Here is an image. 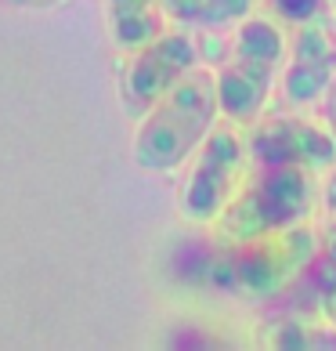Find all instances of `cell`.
Instances as JSON below:
<instances>
[{"label":"cell","instance_id":"cell-1","mask_svg":"<svg viewBox=\"0 0 336 351\" xmlns=\"http://www.w3.org/2000/svg\"><path fill=\"white\" fill-rule=\"evenodd\" d=\"M289 29L275 15L253 11L239 25H231L228 44L221 47V58L214 62V84H217V109L221 120L246 127L271 109L279 90V73L286 58Z\"/></svg>","mask_w":336,"mask_h":351},{"label":"cell","instance_id":"cell-2","mask_svg":"<svg viewBox=\"0 0 336 351\" xmlns=\"http://www.w3.org/2000/svg\"><path fill=\"white\" fill-rule=\"evenodd\" d=\"M221 120L217 84L210 66L188 69L145 116H138L134 131V163L148 174H170L192 160L203 138Z\"/></svg>","mask_w":336,"mask_h":351},{"label":"cell","instance_id":"cell-3","mask_svg":"<svg viewBox=\"0 0 336 351\" xmlns=\"http://www.w3.org/2000/svg\"><path fill=\"white\" fill-rule=\"evenodd\" d=\"M318 210V174L300 167H250L246 181L228 199L221 217L214 221L217 239L246 243L271 232L315 221Z\"/></svg>","mask_w":336,"mask_h":351},{"label":"cell","instance_id":"cell-4","mask_svg":"<svg viewBox=\"0 0 336 351\" xmlns=\"http://www.w3.org/2000/svg\"><path fill=\"white\" fill-rule=\"evenodd\" d=\"M322 254L315 221L293 225L286 232H271L261 239L228 243L217 265V279L242 301H279Z\"/></svg>","mask_w":336,"mask_h":351},{"label":"cell","instance_id":"cell-5","mask_svg":"<svg viewBox=\"0 0 336 351\" xmlns=\"http://www.w3.org/2000/svg\"><path fill=\"white\" fill-rule=\"evenodd\" d=\"M250 174V152L242 127L217 120L214 131L203 138V145L192 152L188 174L177 192V214L192 225H214L228 199Z\"/></svg>","mask_w":336,"mask_h":351},{"label":"cell","instance_id":"cell-6","mask_svg":"<svg viewBox=\"0 0 336 351\" xmlns=\"http://www.w3.org/2000/svg\"><path fill=\"white\" fill-rule=\"evenodd\" d=\"M242 134L250 167H300L322 178L336 163V141L326 123L300 109H268Z\"/></svg>","mask_w":336,"mask_h":351},{"label":"cell","instance_id":"cell-7","mask_svg":"<svg viewBox=\"0 0 336 351\" xmlns=\"http://www.w3.org/2000/svg\"><path fill=\"white\" fill-rule=\"evenodd\" d=\"M203 62L199 55V44L196 36L181 25H166V29L148 40L145 47H138L127 55L123 62V73H120V101H123V112L138 120L145 116L156 101L170 90L181 76L188 69H196Z\"/></svg>","mask_w":336,"mask_h":351},{"label":"cell","instance_id":"cell-8","mask_svg":"<svg viewBox=\"0 0 336 351\" xmlns=\"http://www.w3.org/2000/svg\"><path fill=\"white\" fill-rule=\"evenodd\" d=\"M336 80V19H318L289 29L286 58L279 73V101L311 112Z\"/></svg>","mask_w":336,"mask_h":351},{"label":"cell","instance_id":"cell-9","mask_svg":"<svg viewBox=\"0 0 336 351\" xmlns=\"http://www.w3.org/2000/svg\"><path fill=\"white\" fill-rule=\"evenodd\" d=\"M257 344L261 348H282V351H322V348H336V330L322 315L282 308L279 315L261 322Z\"/></svg>","mask_w":336,"mask_h":351},{"label":"cell","instance_id":"cell-10","mask_svg":"<svg viewBox=\"0 0 336 351\" xmlns=\"http://www.w3.org/2000/svg\"><path fill=\"white\" fill-rule=\"evenodd\" d=\"M170 25L188 33H224L257 11V0H159Z\"/></svg>","mask_w":336,"mask_h":351},{"label":"cell","instance_id":"cell-11","mask_svg":"<svg viewBox=\"0 0 336 351\" xmlns=\"http://www.w3.org/2000/svg\"><path fill=\"white\" fill-rule=\"evenodd\" d=\"M105 11H109L112 44L123 55L145 47L166 29V15H163L159 0H105Z\"/></svg>","mask_w":336,"mask_h":351},{"label":"cell","instance_id":"cell-12","mask_svg":"<svg viewBox=\"0 0 336 351\" xmlns=\"http://www.w3.org/2000/svg\"><path fill=\"white\" fill-rule=\"evenodd\" d=\"M315 228L322 254L336 261V163L318 178V210H315Z\"/></svg>","mask_w":336,"mask_h":351},{"label":"cell","instance_id":"cell-13","mask_svg":"<svg viewBox=\"0 0 336 351\" xmlns=\"http://www.w3.org/2000/svg\"><path fill=\"white\" fill-rule=\"evenodd\" d=\"M264 4H268V15H275L286 29L318 19H336L329 0H264Z\"/></svg>","mask_w":336,"mask_h":351},{"label":"cell","instance_id":"cell-14","mask_svg":"<svg viewBox=\"0 0 336 351\" xmlns=\"http://www.w3.org/2000/svg\"><path fill=\"white\" fill-rule=\"evenodd\" d=\"M318 120L326 123V131H329L333 141H336V80H333V87L326 90V98L318 101Z\"/></svg>","mask_w":336,"mask_h":351},{"label":"cell","instance_id":"cell-15","mask_svg":"<svg viewBox=\"0 0 336 351\" xmlns=\"http://www.w3.org/2000/svg\"><path fill=\"white\" fill-rule=\"evenodd\" d=\"M318 311H322V319H326L329 326L336 330V282L326 290V297H322V308H318Z\"/></svg>","mask_w":336,"mask_h":351},{"label":"cell","instance_id":"cell-16","mask_svg":"<svg viewBox=\"0 0 336 351\" xmlns=\"http://www.w3.org/2000/svg\"><path fill=\"white\" fill-rule=\"evenodd\" d=\"M329 4H333V11H336V0H329Z\"/></svg>","mask_w":336,"mask_h":351}]
</instances>
